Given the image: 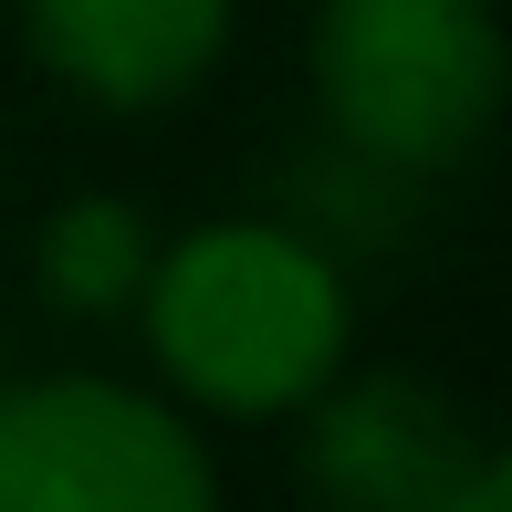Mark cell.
Instances as JSON below:
<instances>
[{
  "label": "cell",
  "instance_id": "cell-1",
  "mask_svg": "<svg viewBox=\"0 0 512 512\" xmlns=\"http://www.w3.org/2000/svg\"><path fill=\"white\" fill-rule=\"evenodd\" d=\"M157 377L209 418H293L356 345L345 262L293 220H209L147 262Z\"/></svg>",
  "mask_w": 512,
  "mask_h": 512
},
{
  "label": "cell",
  "instance_id": "cell-2",
  "mask_svg": "<svg viewBox=\"0 0 512 512\" xmlns=\"http://www.w3.org/2000/svg\"><path fill=\"white\" fill-rule=\"evenodd\" d=\"M314 105L356 168L450 178L512 105L502 0H314Z\"/></svg>",
  "mask_w": 512,
  "mask_h": 512
},
{
  "label": "cell",
  "instance_id": "cell-3",
  "mask_svg": "<svg viewBox=\"0 0 512 512\" xmlns=\"http://www.w3.org/2000/svg\"><path fill=\"white\" fill-rule=\"evenodd\" d=\"M0 512H220L189 418L115 377L0 387Z\"/></svg>",
  "mask_w": 512,
  "mask_h": 512
},
{
  "label": "cell",
  "instance_id": "cell-4",
  "mask_svg": "<svg viewBox=\"0 0 512 512\" xmlns=\"http://www.w3.org/2000/svg\"><path fill=\"white\" fill-rule=\"evenodd\" d=\"M304 408H314L304 481L324 512H450L481 460L460 398H439L429 377H398V366H366V377L335 366Z\"/></svg>",
  "mask_w": 512,
  "mask_h": 512
},
{
  "label": "cell",
  "instance_id": "cell-5",
  "mask_svg": "<svg viewBox=\"0 0 512 512\" xmlns=\"http://www.w3.org/2000/svg\"><path fill=\"white\" fill-rule=\"evenodd\" d=\"M11 11L53 84H74L105 115H147L220 63L241 0H11Z\"/></svg>",
  "mask_w": 512,
  "mask_h": 512
},
{
  "label": "cell",
  "instance_id": "cell-6",
  "mask_svg": "<svg viewBox=\"0 0 512 512\" xmlns=\"http://www.w3.org/2000/svg\"><path fill=\"white\" fill-rule=\"evenodd\" d=\"M147 262H157V241L126 199H63L42 220V293L63 314H126L147 293Z\"/></svg>",
  "mask_w": 512,
  "mask_h": 512
},
{
  "label": "cell",
  "instance_id": "cell-7",
  "mask_svg": "<svg viewBox=\"0 0 512 512\" xmlns=\"http://www.w3.org/2000/svg\"><path fill=\"white\" fill-rule=\"evenodd\" d=\"M450 512H512V450H481L471 460V481H460V502Z\"/></svg>",
  "mask_w": 512,
  "mask_h": 512
}]
</instances>
